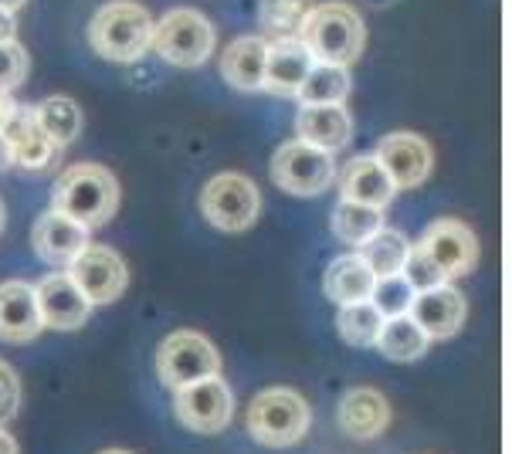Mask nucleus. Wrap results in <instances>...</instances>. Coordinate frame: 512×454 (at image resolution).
I'll return each instance as SVG.
<instances>
[{
	"label": "nucleus",
	"mask_w": 512,
	"mask_h": 454,
	"mask_svg": "<svg viewBox=\"0 0 512 454\" xmlns=\"http://www.w3.org/2000/svg\"><path fill=\"white\" fill-rule=\"evenodd\" d=\"M51 211L95 231L119 211V180L99 163H75L58 173L55 190H51Z\"/></svg>",
	"instance_id": "obj_1"
},
{
	"label": "nucleus",
	"mask_w": 512,
	"mask_h": 454,
	"mask_svg": "<svg viewBox=\"0 0 512 454\" xmlns=\"http://www.w3.org/2000/svg\"><path fill=\"white\" fill-rule=\"evenodd\" d=\"M299 41L306 45L316 65H353L363 55L367 45V28L357 7L343 4V0H326L316 4L299 31Z\"/></svg>",
	"instance_id": "obj_2"
},
{
	"label": "nucleus",
	"mask_w": 512,
	"mask_h": 454,
	"mask_svg": "<svg viewBox=\"0 0 512 454\" xmlns=\"http://www.w3.org/2000/svg\"><path fill=\"white\" fill-rule=\"evenodd\" d=\"M153 17L136 0H109L89 21V45L112 65H133L150 51Z\"/></svg>",
	"instance_id": "obj_3"
},
{
	"label": "nucleus",
	"mask_w": 512,
	"mask_h": 454,
	"mask_svg": "<svg viewBox=\"0 0 512 454\" xmlns=\"http://www.w3.org/2000/svg\"><path fill=\"white\" fill-rule=\"evenodd\" d=\"M309 424V404L289 387H268L248 404V434L265 448H292L309 434Z\"/></svg>",
	"instance_id": "obj_4"
},
{
	"label": "nucleus",
	"mask_w": 512,
	"mask_h": 454,
	"mask_svg": "<svg viewBox=\"0 0 512 454\" xmlns=\"http://www.w3.org/2000/svg\"><path fill=\"white\" fill-rule=\"evenodd\" d=\"M150 48L173 68H201L214 55V28L194 7H173L153 24Z\"/></svg>",
	"instance_id": "obj_5"
},
{
	"label": "nucleus",
	"mask_w": 512,
	"mask_h": 454,
	"mask_svg": "<svg viewBox=\"0 0 512 454\" xmlns=\"http://www.w3.org/2000/svg\"><path fill=\"white\" fill-rule=\"evenodd\" d=\"M262 211V194L245 173H218L201 190V214L224 234L248 231Z\"/></svg>",
	"instance_id": "obj_6"
},
{
	"label": "nucleus",
	"mask_w": 512,
	"mask_h": 454,
	"mask_svg": "<svg viewBox=\"0 0 512 454\" xmlns=\"http://www.w3.org/2000/svg\"><path fill=\"white\" fill-rule=\"evenodd\" d=\"M156 373H160L163 387L180 390L187 383L218 377L221 356L207 336L194 333V329H180V333H170L156 349Z\"/></svg>",
	"instance_id": "obj_7"
},
{
	"label": "nucleus",
	"mask_w": 512,
	"mask_h": 454,
	"mask_svg": "<svg viewBox=\"0 0 512 454\" xmlns=\"http://www.w3.org/2000/svg\"><path fill=\"white\" fill-rule=\"evenodd\" d=\"M272 180L275 187L292 197H319L333 187L336 160L333 153L292 139V143H282L272 156Z\"/></svg>",
	"instance_id": "obj_8"
},
{
	"label": "nucleus",
	"mask_w": 512,
	"mask_h": 454,
	"mask_svg": "<svg viewBox=\"0 0 512 454\" xmlns=\"http://www.w3.org/2000/svg\"><path fill=\"white\" fill-rule=\"evenodd\" d=\"M173 414L180 417V424L197 434H221L234 414L231 387L221 380V373L187 383V387L173 390Z\"/></svg>",
	"instance_id": "obj_9"
},
{
	"label": "nucleus",
	"mask_w": 512,
	"mask_h": 454,
	"mask_svg": "<svg viewBox=\"0 0 512 454\" xmlns=\"http://www.w3.org/2000/svg\"><path fill=\"white\" fill-rule=\"evenodd\" d=\"M68 275L82 288V295L89 299L92 309L95 305H112L126 292V282H129L126 261L112 248H106V244H89V248L72 261Z\"/></svg>",
	"instance_id": "obj_10"
},
{
	"label": "nucleus",
	"mask_w": 512,
	"mask_h": 454,
	"mask_svg": "<svg viewBox=\"0 0 512 454\" xmlns=\"http://www.w3.org/2000/svg\"><path fill=\"white\" fill-rule=\"evenodd\" d=\"M373 160L384 167L397 190H411L431 177V167H435V150L428 146V139L418 133H390L377 143V153Z\"/></svg>",
	"instance_id": "obj_11"
},
{
	"label": "nucleus",
	"mask_w": 512,
	"mask_h": 454,
	"mask_svg": "<svg viewBox=\"0 0 512 454\" xmlns=\"http://www.w3.org/2000/svg\"><path fill=\"white\" fill-rule=\"evenodd\" d=\"M0 133L7 139L14 167H24L31 173H45L58 167L62 146H55L45 136V129L34 119V106H14V112L4 119V126H0Z\"/></svg>",
	"instance_id": "obj_12"
},
{
	"label": "nucleus",
	"mask_w": 512,
	"mask_h": 454,
	"mask_svg": "<svg viewBox=\"0 0 512 454\" xmlns=\"http://www.w3.org/2000/svg\"><path fill=\"white\" fill-rule=\"evenodd\" d=\"M34 302H38V316L45 329L58 333H75L89 322L92 305L82 295V288L72 282L68 272H51L34 285Z\"/></svg>",
	"instance_id": "obj_13"
},
{
	"label": "nucleus",
	"mask_w": 512,
	"mask_h": 454,
	"mask_svg": "<svg viewBox=\"0 0 512 454\" xmlns=\"http://www.w3.org/2000/svg\"><path fill=\"white\" fill-rule=\"evenodd\" d=\"M418 244L445 272L448 282L451 278H465L475 268V261H479V241H475L472 227L462 221H451V217H441V221L431 224Z\"/></svg>",
	"instance_id": "obj_14"
},
{
	"label": "nucleus",
	"mask_w": 512,
	"mask_h": 454,
	"mask_svg": "<svg viewBox=\"0 0 512 454\" xmlns=\"http://www.w3.org/2000/svg\"><path fill=\"white\" fill-rule=\"evenodd\" d=\"M89 244H92L89 227H82L78 221H72V217H65L58 211L41 214L38 221H34V227H31L34 255H38L51 268H62V272L72 268V261L82 255Z\"/></svg>",
	"instance_id": "obj_15"
},
{
	"label": "nucleus",
	"mask_w": 512,
	"mask_h": 454,
	"mask_svg": "<svg viewBox=\"0 0 512 454\" xmlns=\"http://www.w3.org/2000/svg\"><path fill=\"white\" fill-rule=\"evenodd\" d=\"M407 316L418 322L428 339H451L465 326V295L451 285L428 288L414 295Z\"/></svg>",
	"instance_id": "obj_16"
},
{
	"label": "nucleus",
	"mask_w": 512,
	"mask_h": 454,
	"mask_svg": "<svg viewBox=\"0 0 512 454\" xmlns=\"http://www.w3.org/2000/svg\"><path fill=\"white\" fill-rule=\"evenodd\" d=\"M336 421H340L346 438L377 441L390 427V404L380 390L353 387V390H346L340 407H336Z\"/></svg>",
	"instance_id": "obj_17"
},
{
	"label": "nucleus",
	"mask_w": 512,
	"mask_h": 454,
	"mask_svg": "<svg viewBox=\"0 0 512 454\" xmlns=\"http://www.w3.org/2000/svg\"><path fill=\"white\" fill-rule=\"evenodd\" d=\"M312 65H316V61H312V55L299 38L268 41L262 89L272 92V95H282V99H295Z\"/></svg>",
	"instance_id": "obj_18"
},
{
	"label": "nucleus",
	"mask_w": 512,
	"mask_h": 454,
	"mask_svg": "<svg viewBox=\"0 0 512 454\" xmlns=\"http://www.w3.org/2000/svg\"><path fill=\"white\" fill-rule=\"evenodd\" d=\"M38 302L34 285L28 282H4L0 285V339L4 343H31L41 333Z\"/></svg>",
	"instance_id": "obj_19"
},
{
	"label": "nucleus",
	"mask_w": 512,
	"mask_h": 454,
	"mask_svg": "<svg viewBox=\"0 0 512 454\" xmlns=\"http://www.w3.org/2000/svg\"><path fill=\"white\" fill-rule=\"evenodd\" d=\"M397 187L390 183V177L384 173L373 156H353L350 163L340 170V197L353 200V204H367V207H384L394 200Z\"/></svg>",
	"instance_id": "obj_20"
},
{
	"label": "nucleus",
	"mask_w": 512,
	"mask_h": 454,
	"mask_svg": "<svg viewBox=\"0 0 512 454\" xmlns=\"http://www.w3.org/2000/svg\"><path fill=\"white\" fill-rule=\"evenodd\" d=\"M268 41L258 34H241L221 55V78L238 92H262Z\"/></svg>",
	"instance_id": "obj_21"
},
{
	"label": "nucleus",
	"mask_w": 512,
	"mask_h": 454,
	"mask_svg": "<svg viewBox=\"0 0 512 454\" xmlns=\"http://www.w3.org/2000/svg\"><path fill=\"white\" fill-rule=\"evenodd\" d=\"M295 129H299L302 143L326 153H340L353 136V119L343 106H302Z\"/></svg>",
	"instance_id": "obj_22"
},
{
	"label": "nucleus",
	"mask_w": 512,
	"mask_h": 454,
	"mask_svg": "<svg viewBox=\"0 0 512 454\" xmlns=\"http://www.w3.org/2000/svg\"><path fill=\"white\" fill-rule=\"evenodd\" d=\"M373 282L370 268L363 265L357 255H343L336 261H329L326 275H323V292L329 302L336 305H353V302H370Z\"/></svg>",
	"instance_id": "obj_23"
},
{
	"label": "nucleus",
	"mask_w": 512,
	"mask_h": 454,
	"mask_svg": "<svg viewBox=\"0 0 512 454\" xmlns=\"http://www.w3.org/2000/svg\"><path fill=\"white\" fill-rule=\"evenodd\" d=\"M431 339L424 336V329L411 316H394L384 319V329L377 336V349L394 363H414L428 353Z\"/></svg>",
	"instance_id": "obj_24"
},
{
	"label": "nucleus",
	"mask_w": 512,
	"mask_h": 454,
	"mask_svg": "<svg viewBox=\"0 0 512 454\" xmlns=\"http://www.w3.org/2000/svg\"><path fill=\"white\" fill-rule=\"evenodd\" d=\"M34 119H38V126L45 129V136L51 139L55 146H72L78 133H82V109H78L75 99H68V95H51V99L38 102L34 106Z\"/></svg>",
	"instance_id": "obj_25"
},
{
	"label": "nucleus",
	"mask_w": 512,
	"mask_h": 454,
	"mask_svg": "<svg viewBox=\"0 0 512 454\" xmlns=\"http://www.w3.org/2000/svg\"><path fill=\"white\" fill-rule=\"evenodd\" d=\"M407 238L401 231H390V227H380L373 238L360 244L357 258L370 268L373 278H387V275H401V265L407 258Z\"/></svg>",
	"instance_id": "obj_26"
},
{
	"label": "nucleus",
	"mask_w": 512,
	"mask_h": 454,
	"mask_svg": "<svg viewBox=\"0 0 512 454\" xmlns=\"http://www.w3.org/2000/svg\"><path fill=\"white\" fill-rule=\"evenodd\" d=\"M346 95H350V72L346 68L312 65L295 99H302V106H343Z\"/></svg>",
	"instance_id": "obj_27"
},
{
	"label": "nucleus",
	"mask_w": 512,
	"mask_h": 454,
	"mask_svg": "<svg viewBox=\"0 0 512 454\" xmlns=\"http://www.w3.org/2000/svg\"><path fill=\"white\" fill-rule=\"evenodd\" d=\"M384 227V211L380 207H367V204H353V200H340L333 211V234L343 244H353L360 248L363 241L373 238V234Z\"/></svg>",
	"instance_id": "obj_28"
},
{
	"label": "nucleus",
	"mask_w": 512,
	"mask_h": 454,
	"mask_svg": "<svg viewBox=\"0 0 512 454\" xmlns=\"http://www.w3.org/2000/svg\"><path fill=\"white\" fill-rule=\"evenodd\" d=\"M336 329L350 346H377V336L384 329V316L373 309V302H353V305H340L336 312Z\"/></svg>",
	"instance_id": "obj_29"
},
{
	"label": "nucleus",
	"mask_w": 512,
	"mask_h": 454,
	"mask_svg": "<svg viewBox=\"0 0 512 454\" xmlns=\"http://www.w3.org/2000/svg\"><path fill=\"white\" fill-rule=\"evenodd\" d=\"M312 7V0H262V31L272 41L299 38Z\"/></svg>",
	"instance_id": "obj_30"
},
{
	"label": "nucleus",
	"mask_w": 512,
	"mask_h": 454,
	"mask_svg": "<svg viewBox=\"0 0 512 454\" xmlns=\"http://www.w3.org/2000/svg\"><path fill=\"white\" fill-rule=\"evenodd\" d=\"M414 295L418 292L407 285L404 275H387V278H377V282H373L370 302L384 319H394V316H407V312H411Z\"/></svg>",
	"instance_id": "obj_31"
},
{
	"label": "nucleus",
	"mask_w": 512,
	"mask_h": 454,
	"mask_svg": "<svg viewBox=\"0 0 512 454\" xmlns=\"http://www.w3.org/2000/svg\"><path fill=\"white\" fill-rule=\"evenodd\" d=\"M401 275L407 278V285L414 288V292H428V288H438V285H448L445 272L431 261L428 251L421 248V244H411L407 248V258L401 265Z\"/></svg>",
	"instance_id": "obj_32"
},
{
	"label": "nucleus",
	"mask_w": 512,
	"mask_h": 454,
	"mask_svg": "<svg viewBox=\"0 0 512 454\" xmlns=\"http://www.w3.org/2000/svg\"><path fill=\"white\" fill-rule=\"evenodd\" d=\"M24 78H28V51L11 38L0 45V92L11 95L14 89H21Z\"/></svg>",
	"instance_id": "obj_33"
},
{
	"label": "nucleus",
	"mask_w": 512,
	"mask_h": 454,
	"mask_svg": "<svg viewBox=\"0 0 512 454\" xmlns=\"http://www.w3.org/2000/svg\"><path fill=\"white\" fill-rule=\"evenodd\" d=\"M17 407H21V380L11 370V363L0 360V424L11 421Z\"/></svg>",
	"instance_id": "obj_34"
},
{
	"label": "nucleus",
	"mask_w": 512,
	"mask_h": 454,
	"mask_svg": "<svg viewBox=\"0 0 512 454\" xmlns=\"http://www.w3.org/2000/svg\"><path fill=\"white\" fill-rule=\"evenodd\" d=\"M14 31H17L14 11H4V7H0V45H4V41H11Z\"/></svg>",
	"instance_id": "obj_35"
},
{
	"label": "nucleus",
	"mask_w": 512,
	"mask_h": 454,
	"mask_svg": "<svg viewBox=\"0 0 512 454\" xmlns=\"http://www.w3.org/2000/svg\"><path fill=\"white\" fill-rule=\"evenodd\" d=\"M0 454H17V441L4 431V424H0Z\"/></svg>",
	"instance_id": "obj_36"
},
{
	"label": "nucleus",
	"mask_w": 512,
	"mask_h": 454,
	"mask_svg": "<svg viewBox=\"0 0 512 454\" xmlns=\"http://www.w3.org/2000/svg\"><path fill=\"white\" fill-rule=\"evenodd\" d=\"M7 167H14V163H11V150H7V139L0 133V170H7Z\"/></svg>",
	"instance_id": "obj_37"
},
{
	"label": "nucleus",
	"mask_w": 512,
	"mask_h": 454,
	"mask_svg": "<svg viewBox=\"0 0 512 454\" xmlns=\"http://www.w3.org/2000/svg\"><path fill=\"white\" fill-rule=\"evenodd\" d=\"M0 7L4 11H17V7H24V0H0Z\"/></svg>",
	"instance_id": "obj_38"
},
{
	"label": "nucleus",
	"mask_w": 512,
	"mask_h": 454,
	"mask_svg": "<svg viewBox=\"0 0 512 454\" xmlns=\"http://www.w3.org/2000/svg\"><path fill=\"white\" fill-rule=\"evenodd\" d=\"M4 217H7V214H4V204H0V231H4Z\"/></svg>",
	"instance_id": "obj_39"
},
{
	"label": "nucleus",
	"mask_w": 512,
	"mask_h": 454,
	"mask_svg": "<svg viewBox=\"0 0 512 454\" xmlns=\"http://www.w3.org/2000/svg\"><path fill=\"white\" fill-rule=\"evenodd\" d=\"M99 454H129V451H116V448H109V451H99Z\"/></svg>",
	"instance_id": "obj_40"
}]
</instances>
